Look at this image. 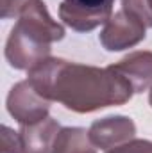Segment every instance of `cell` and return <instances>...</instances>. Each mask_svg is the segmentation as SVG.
<instances>
[{
    "mask_svg": "<svg viewBox=\"0 0 152 153\" xmlns=\"http://www.w3.org/2000/svg\"><path fill=\"white\" fill-rule=\"evenodd\" d=\"M29 82L48 102L79 114L127 103L134 91L113 66L99 68L48 57L29 70Z\"/></svg>",
    "mask_w": 152,
    "mask_h": 153,
    "instance_id": "6da1fadb",
    "label": "cell"
},
{
    "mask_svg": "<svg viewBox=\"0 0 152 153\" xmlns=\"http://www.w3.org/2000/svg\"><path fill=\"white\" fill-rule=\"evenodd\" d=\"M65 38V27L50 14L43 0H27L5 43V59L14 70H31L50 57V46Z\"/></svg>",
    "mask_w": 152,
    "mask_h": 153,
    "instance_id": "7a4b0ae2",
    "label": "cell"
},
{
    "mask_svg": "<svg viewBox=\"0 0 152 153\" xmlns=\"http://www.w3.org/2000/svg\"><path fill=\"white\" fill-rule=\"evenodd\" d=\"M114 0H63L59 18L75 32H91L113 16Z\"/></svg>",
    "mask_w": 152,
    "mask_h": 153,
    "instance_id": "3957f363",
    "label": "cell"
},
{
    "mask_svg": "<svg viewBox=\"0 0 152 153\" xmlns=\"http://www.w3.org/2000/svg\"><path fill=\"white\" fill-rule=\"evenodd\" d=\"M7 112L20 125H32L48 117L50 102L43 98L29 80H22L7 94Z\"/></svg>",
    "mask_w": 152,
    "mask_h": 153,
    "instance_id": "277c9868",
    "label": "cell"
},
{
    "mask_svg": "<svg viewBox=\"0 0 152 153\" xmlns=\"http://www.w3.org/2000/svg\"><path fill=\"white\" fill-rule=\"evenodd\" d=\"M145 25L131 16L127 11L120 9L104 23L100 32V43L109 52H122L136 46L145 39Z\"/></svg>",
    "mask_w": 152,
    "mask_h": 153,
    "instance_id": "5b68a950",
    "label": "cell"
},
{
    "mask_svg": "<svg viewBox=\"0 0 152 153\" xmlns=\"http://www.w3.org/2000/svg\"><path fill=\"white\" fill-rule=\"evenodd\" d=\"M90 139L95 144V148H100L104 152L116 148L136 135V125L127 116H108L102 119H97L91 123Z\"/></svg>",
    "mask_w": 152,
    "mask_h": 153,
    "instance_id": "8992f818",
    "label": "cell"
},
{
    "mask_svg": "<svg viewBox=\"0 0 152 153\" xmlns=\"http://www.w3.org/2000/svg\"><path fill=\"white\" fill-rule=\"evenodd\" d=\"M114 70L129 80L134 93H143L152 87V52L136 50L120 59L116 64H111Z\"/></svg>",
    "mask_w": 152,
    "mask_h": 153,
    "instance_id": "52a82bcc",
    "label": "cell"
},
{
    "mask_svg": "<svg viewBox=\"0 0 152 153\" xmlns=\"http://www.w3.org/2000/svg\"><path fill=\"white\" fill-rule=\"evenodd\" d=\"M59 130V123L50 116L32 125H22L18 132L22 153H54V141Z\"/></svg>",
    "mask_w": 152,
    "mask_h": 153,
    "instance_id": "ba28073f",
    "label": "cell"
},
{
    "mask_svg": "<svg viewBox=\"0 0 152 153\" xmlns=\"http://www.w3.org/2000/svg\"><path fill=\"white\" fill-rule=\"evenodd\" d=\"M54 153H97V148L84 128L65 126L54 141Z\"/></svg>",
    "mask_w": 152,
    "mask_h": 153,
    "instance_id": "9c48e42d",
    "label": "cell"
},
{
    "mask_svg": "<svg viewBox=\"0 0 152 153\" xmlns=\"http://www.w3.org/2000/svg\"><path fill=\"white\" fill-rule=\"evenodd\" d=\"M122 9L145 27H152V0H122Z\"/></svg>",
    "mask_w": 152,
    "mask_h": 153,
    "instance_id": "30bf717a",
    "label": "cell"
},
{
    "mask_svg": "<svg viewBox=\"0 0 152 153\" xmlns=\"http://www.w3.org/2000/svg\"><path fill=\"white\" fill-rule=\"evenodd\" d=\"M106 153H152V141L149 139H131Z\"/></svg>",
    "mask_w": 152,
    "mask_h": 153,
    "instance_id": "8fae6325",
    "label": "cell"
},
{
    "mask_svg": "<svg viewBox=\"0 0 152 153\" xmlns=\"http://www.w3.org/2000/svg\"><path fill=\"white\" fill-rule=\"evenodd\" d=\"M2 153H22L20 134L9 126H2Z\"/></svg>",
    "mask_w": 152,
    "mask_h": 153,
    "instance_id": "7c38bea8",
    "label": "cell"
},
{
    "mask_svg": "<svg viewBox=\"0 0 152 153\" xmlns=\"http://www.w3.org/2000/svg\"><path fill=\"white\" fill-rule=\"evenodd\" d=\"M25 2L27 0H2V11H0L2 20H9V18L20 14Z\"/></svg>",
    "mask_w": 152,
    "mask_h": 153,
    "instance_id": "4fadbf2b",
    "label": "cell"
},
{
    "mask_svg": "<svg viewBox=\"0 0 152 153\" xmlns=\"http://www.w3.org/2000/svg\"><path fill=\"white\" fill-rule=\"evenodd\" d=\"M149 103H150V107H152V87H150V93H149Z\"/></svg>",
    "mask_w": 152,
    "mask_h": 153,
    "instance_id": "5bb4252c",
    "label": "cell"
}]
</instances>
